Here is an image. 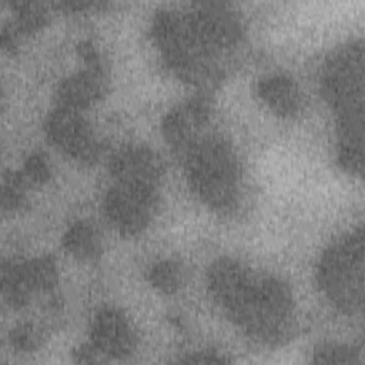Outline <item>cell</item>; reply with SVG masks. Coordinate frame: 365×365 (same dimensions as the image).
I'll use <instances>...</instances> for the list:
<instances>
[{
    "mask_svg": "<svg viewBox=\"0 0 365 365\" xmlns=\"http://www.w3.org/2000/svg\"><path fill=\"white\" fill-rule=\"evenodd\" d=\"M237 14L247 71L311 84V76L362 36L364 1L245 3Z\"/></svg>",
    "mask_w": 365,
    "mask_h": 365,
    "instance_id": "4",
    "label": "cell"
},
{
    "mask_svg": "<svg viewBox=\"0 0 365 365\" xmlns=\"http://www.w3.org/2000/svg\"><path fill=\"white\" fill-rule=\"evenodd\" d=\"M47 168L41 180L24 188L20 204L3 211V261L31 262L57 255L68 230L93 220L103 205L111 184L104 164L50 148Z\"/></svg>",
    "mask_w": 365,
    "mask_h": 365,
    "instance_id": "5",
    "label": "cell"
},
{
    "mask_svg": "<svg viewBox=\"0 0 365 365\" xmlns=\"http://www.w3.org/2000/svg\"><path fill=\"white\" fill-rule=\"evenodd\" d=\"M84 17L56 13L1 53V163L14 174L46 147L58 91L84 66Z\"/></svg>",
    "mask_w": 365,
    "mask_h": 365,
    "instance_id": "3",
    "label": "cell"
},
{
    "mask_svg": "<svg viewBox=\"0 0 365 365\" xmlns=\"http://www.w3.org/2000/svg\"><path fill=\"white\" fill-rule=\"evenodd\" d=\"M138 241L153 262L207 272L224 257V217L194 192L182 170L170 167L158 178L154 208Z\"/></svg>",
    "mask_w": 365,
    "mask_h": 365,
    "instance_id": "6",
    "label": "cell"
},
{
    "mask_svg": "<svg viewBox=\"0 0 365 365\" xmlns=\"http://www.w3.org/2000/svg\"><path fill=\"white\" fill-rule=\"evenodd\" d=\"M150 4H111L84 16L100 61L98 97L86 110L90 134L108 148H164V120L191 87L165 63L153 37Z\"/></svg>",
    "mask_w": 365,
    "mask_h": 365,
    "instance_id": "2",
    "label": "cell"
},
{
    "mask_svg": "<svg viewBox=\"0 0 365 365\" xmlns=\"http://www.w3.org/2000/svg\"><path fill=\"white\" fill-rule=\"evenodd\" d=\"M331 114L309 93L294 114L269 107L224 140L238 164L224 257L289 289L312 282L322 255L362 220V182L338 163Z\"/></svg>",
    "mask_w": 365,
    "mask_h": 365,
    "instance_id": "1",
    "label": "cell"
}]
</instances>
